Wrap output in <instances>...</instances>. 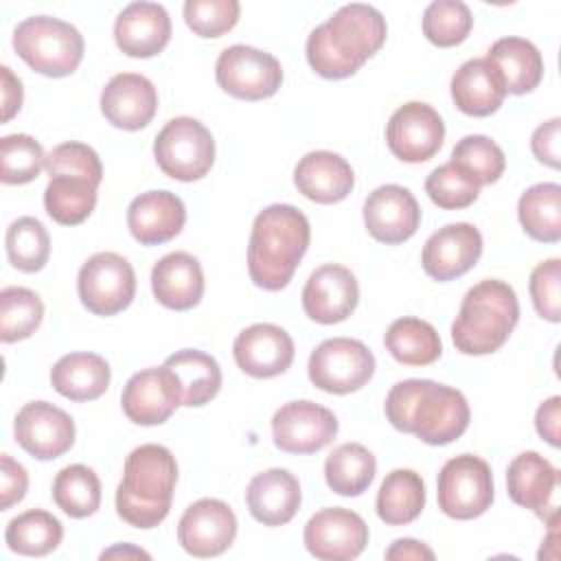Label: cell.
<instances>
[{"mask_svg":"<svg viewBox=\"0 0 561 561\" xmlns=\"http://www.w3.org/2000/svg\"><path fill=\"white\" fill-rule=\"evenodd\" d=\"M383 15L362 2L340 7L307 37V61L324 79L355 75L386 42Z\"/></svg>","mask_w":561,"mask_h":561,"instance_id":"obj_1","label":"cell"},{"mask_svg":"<svg viewBox=\"0 0 561 561\" xmlns=\"http://www.w3.org/2000/svg\"><path fill=\"white\" fill-rule=\"evenodd\" d=\"M394 430L414 434L427 445H449L469 427V403L451 386L432 379H403L394 383L383 403Z\"/></svg>","mask_w":561,"mask_h":561,"instance_id":"obj_2","label":"cell"},{"mask_svg":"<svg viewBox=\"0 0 561 561\" xmlns=\"http://www.w3.org/2000/svg\"><path fill=\"white\" fill-rule=\"evenodd\" d=\"M311 239L309 219L291 204L263 208L252 224L248 272L256 287L278 291L289 285Z\"/></svg>","mask_w":561,"mask_h":561,"instance_id":"obj_3","label":"cell"},{"mask_svg":"<svg viewBox=\"0 0 561 561\" xmlns=\"http://www.w3.org/2000/svg\"><path fill=\"white\" fill-rule=\"evenodd\" d=\"M178 465L164 445L147 443L129 451L116 489V513L134 528H156L171 511Z\"/></svg>","mask_w":561,"mask_h":561,"instance_id":"obj_4","label":"cell"},{"mask_svg":"<svg viewBox=\"0 0 561 561\" xmlns=\"http://www.w3.org/2000/svg\"><path fill=\"white\" fill-rule=\"evenodd\" d=\"M44 169L50 182L44 191V208L61 226H77L96 206V188L103 180L99 153L77 140L61 142L46 153Z\"/></svg>","mask_w":561,"mask_h":561,"instance_id":"obj_5","label":"cell"},{"mask_svg":"<svg viewBox=\"0 0 561 561\" xmlns=\"http://www.w3.org/2000/svg\"><path fill=\"white\" fill-rule=\"evenodd\" d=\"M519 320L515 289L500 278H484L473 285L451 322L456 351L465 355H489L506 344Z\"/></svg>","mask_w":561,"mask_h":561,"instance_id":"obj_6","label":"cell"},{"mask_svg":"<svg viewBox=\"0 0 561 561\" xmlns=\"http://www.w3.org/2000/svg\"><path fill=\"white\" fill-rule=\"evenodd\" d=\"M15 53L44 77H68L83 59L81 33L59 18L31 15L13 31Z\"/></svg>","mask_w":561,"mask_h":561,"instance_id":"obj_7","label":"cell"},{"mask_svg":"<svg viewBox=\"0 0 561 561\" xmlns=\"http://www.w3.org/2000/svg\"><path fill=\"white\" fill-rule=\"evenodd\" d=\"M153 156L164 175L180 182L202 180L215 162V140L193 116L171 118L153 140Z\"/></svg>","mask_w":561,"mask_h":561,"instance_id":"obj_8","label":"cell"},{"mask_svg":"<svg viewBox=\"0 0 561 561\" xmlns=\"http://www.w3.org/2000/svg\"><path fill=\"white\" fill-rule=\"evenodd\" d=\"M438 508L451 519H473L493 502V473L486 460L473 454L449 458L436 482Z\"/></svg>","mask_w":561,"mask_h":561,"instance_id":"obj_9","label":"cell"},{"mask_svg":"<svg viewBox=\"0 0 561 561\" xmlns=\"http://www.w3.org/2000/svg\"><path fill=\"white\" fill-rule=\"evenodd\" d=\"M309 379L331 394H348L364 388L375 375V357L368 346L353 337H331L309 355Z\"/></svg>","mask_w":561,"mask_h":561,"instance_id":"obj_10","label":"cell"},{"mask_svg":"<svg viewBox=\"0 0 561 561\" xmlns=\"http://www.w3.org/2000/svg\"><path fill=\"white\" fill-rule=\"evenodd\" d=\"M77 291L81 305L94 316H114L127 309L136 294V272L116 252H96L79 270Z\"/></svg>","mask_w":561,"mask_h":561,"instance_id":"obj_11","label":"cell"},{"mask_svg":"<svg viewBox=\"0 0 561 561\" xmlns=\"http://www.w3.org/2000/svg\"><path fill=\"white\" fill-rule=\"evenodd\" d=\"M215 79L234 99L261 101L276 94L283 83V68L274 55L254 46L234 44L219 53Z\"/></svg>","mask_w":561,"mask_h":561,"instance_id":"obj_12","label":"cell"},{"mask_svg":"<svg viewBox=\"0 0 561 561\" xmlns=\"http://www.w3.org/2000/svg\"><path fill=\"white\" fill-rule=\"evenodd\" d=\"M445 123L440 114L421 101L397 107L386 125V142L394 158L403 162H425L443 147Z\"/></svg>","mask_w":561,"mask_h":561,"instance_id":"obj_13","label":"cell"},{"mask_svg":"<svg viewBox=\"0 0 561 561\" xmlns=\"http://www.w3.org/2000/svg\"><path fill=\"white\" fill-rule=\"evenodd\" d=\"M337 434L335 414L313 401H289L272 416V438L280 451L316 454Z\"/></svg>","mask_w":561,"mask_h":561,"instance_id":"obj_14","label":"cell"},{"mask_svg":"<svg viewBox=\"0 0 561 561\" xmlns=\"http://www.w3.org/2000/svg\"><path fill=\"white\" fill-rule=\"evenodd\" d=\"M302 539L309 554L320 561H348L364 552L368 526L355 511L331 506L309 517Z\"/></svg>","mask_w":561,"mask_h":561,"instance_id":"obj_15","label":"cell"},{"mask_svg":"<svg viewBox=\"0 0 561 561\" xmlns=\"http://www.w3.org/2000/svg\"><path fill=\"white\" fill-rule=\"evenodd\" d=\"M13 434L18 445L33 458L53 460L72 447L75 421L66 410L48 401H31L15 414Z\"/></svg>","mask_w":561,"mask_h":561,"instance_id":"obj_16","label":"cell"},{"mask_svg":"<svg viewBox=\"0 0 561 561\" xmlns=\"http://www.w3.org/2000/svg\"><path fill=\"white\" fill-rule=\"evenodd\" d=\"M237 537V517L232 508L215 497L193 502L180 517L178 541L193 557H217L226 552Z\"/></svg>","mask_w":561,"mask_h":561,"instance_id":"obj_17","label":"cell"},{"mask_svg":"<svg viewBox=\"0 0 561 561\" xmlns=\"http://www.w3.org/2000/svg\"><path fill=\"white\" fill-rule=\"evenodd\" d=\"M121 405L131 423L160 425L182 405L180 383L164 364L158 368H145L127 379Z\"/></svg>","mask_w":561,"mask_h":561,"instance_id":"obj_18","label":"cell"},{"mask_svg":"<svg viewBox=\"0 0 561 561\" xmlns=\"http://www.w3.org/2000/svg\"><path fill=\"white\" fill-rule=\"evenodd\" d=\"M359 300L355 274L340 263L316 267L302 287V309L318 324L346 320Z\"/></svg>","mask_w":561,"mask_h":561,"instance_id":"obj_19","label":"cell"},{"mask_svg":"<svg viewBox=\"0 0 561 561\" xmlns=\"http://www.w3.org/2000/svg\"><path fill=\"white\" fill-rule=\"evenodd\" d=\"M559 486V471L550 460L537 451L517 454L506 469L508 497L530 508L546 524L559 517V504L554 500Z\"/></svg>","mask_w":561,"mask_h":561,"instance_id":"obj_20","label":"cell"},{"mask_svg":"<svg viewBox=\"0 0 561 561\" xmlns=\"http://www.w3.org/2000/svg\"><path fill=\"white\" fill-rule=\"evenodd\" d=\"M482 254V234L473 224L458 221L438 228L423 245L421 263L430 278L445 283L467 274Z\"/></svg>","mask_w":561,"mask_h":561,"instance_id":"obj_21","label":"cell"},{"mask_svg":"<svg viewBox=\"0 0 561 561\" xmlns=\"http://www.w3.org/2000/svg\"><path fill=\"white\" fill-rule=\"evenodd\" d=\"M364 224L373 239L386 245H397L419 230L421 208L405 186L383 184L366 197Z\"/></svg>","mask_w":561,"mask_h":561,"instance_id":"obj_22","label":"cell"},{"mask_svg":"<svg viewBox=\"0 0 561 561\" xmlns=\"http://www.w3.org/2000/svg\"><path fill=\"white\" fill-rule=\"evenodd\" d=\"M232 355L237 366L254 377L270 379L285 373L294 362L291 335L272 322H259L245 327L232 342Z\"/></svg>","mask_w":561,"mask_h":561,"instance_id":"obj_23","label":"cell"},{"mask_svg":"<svg viewBox=\"0 0 561 561\" xmlns=\"http://www.w3.org/2000/svg\"><path fill=\"white\" fill-rule=\"evenodd\" d=\"M158 110L153 83L136 72L114 75L101 92V112L118 129L136 131L151 123Z\"/></svg>","mask_w":561,"mask_h":561,"instance_id":"obj_24","label":"cell"},{"mask_svg":"<svg viewBox=\"0 0 561 561\" xmlns=\"http://www.w3.org/2000/svg\"><path fill=\"white\" fill-rule=\"evenodd\" d=\"M186 221L184 202L171 191H147L131 199L127 228L140 245H160L178 237Z\"/></svg>","mask_w":561,"mask_h":561,"instance_id":"obj_25","label":"cell"},{"mask_svg":"<svg viewBox=\"0 0 561 561\" xmlns=\"http://www.w3.org/2000/svg\"><path fill=\"white\" fill-rule=\"evenodd\" d=\"M114 39L129 57H153L171 39V18L158 2H131L114 22Z\"/></svg>","mask_w":561,"mask_h":561,"instance_id":"obj_26","label":"cell"},{"mask_svg":"<svg viewBox=\"0 0 561 561\" xmlns=\"http://www.w3.org/2000/svg\"><path fill=\"white\" fill-rule=\"evenodd\" d=\"M298 478L287 469H267L256 473L245 489L250 515L263 526H283L294 519L300 508Z\"/></svg>","mask_w":561,"mask_h":561,"instance_id":"obj_27","label":"cell"},{"mask_svg":"<svg viewBox=\"0 0 561 561\" xmlns=\"http://www.w3.org/2000/svg\"><path fill=\"white\" fill-rule=\"evenodd\" d=\"M294 184L298 193L316 204H337L353 191L355 175L342 156L320 149L298 160Z\"/></svg>","mask_w":561,"mask_h":561,"instance_id":"obj_28","label":"cell"},{"mask_svg":"<svg viewBox=\"0 0 561 561\" xmlns=\"http://www.w3.org/2000/svg\"><path fill=\"white\" fill-rule=\"evenodd\" d=\"M151 289L156 300L173 311H186L199 305L204 296V272L188 252H169L151 270Z\"/></svg>","mask_w":561,"mask_h":561,"instance_id":"obj_29","label":"cell"},{"mask_svg":"<svg viewBox=\"0 0 561 561\" xmlns=\"http://www.w3.org/2000/svg\"><path fill=\"white\" fill-rule=\"evenodd\" d=\"M506 96L500 70L486 57L465 61L451 77V99L462 114L489 116Z\"/></svg>","mask_w":561,"mask_h":561,"instance_id":"obj_30","label":"cell"},{"mask_svg":"<svg viewBox=\"0 0 561 561\" xmlns=\"http://www.w3.org/2000/svg\"><path fill=\"white\" fill-rule=\"evenodd\" d=\"M110 364L96 353H70L50 370L53 388L70 401H94L110 388Z\"/></svg>","mask_w":561,"mask_h":561,"instance_id":"obj_31","label":"cell"},{"mask_svg":"<svg viewBox=\"0 0 561 561\" xmlns=\"http://www.w3.org/2000/svg\"><path fill=\"white\" fill-rule=\"evenodd\" d=\"M486 59L500 70L504 79L506 94H526L533 92L543 77V59L539 48L524 37H502L497 39Z\"/></svg>","mask_w":561,"mask_h":561,"instance_id":"obj_32","label":"cell"},{"mask_svg":"<svg viewBox=\"0 0 561 561\" xmlns=\"http://www.w3.org/2000/svg\"><path fill=\"white\" fill-rule=\"evenodd\" d=\"M180 383L182 405L199 408L217 397L221 388V368L215 357L197 348H182L164 359Z\"/></svg>","mask_w":561,"mask_h":561,"instance_id":"obj_33","label":"cell"},{"mask_svg":"<svg viewBox=\"0 0 561 561\" xmlns=\"http://www.w3.org/2000/svg\"><path fill=\"white\" fill-rule=\"evenodd\" d=\"M425 506V482L412 469H392L377 491V515L388 526L414 522Z\"/></svg>","mask_w":561,"mask_h":561,"instance_id":"obj_34","label":"cell"},{"mask_svg":"<svg viewBox=\"0 0 561 561\" xmlns=\"http://www.w3.org/2000/svg\"><path fill=\"white\" fill-rule=\"evenodd\" d=\"M383 344L403 366H427L443 353L438 331L427 320L412 316L394 320L383 335Z\"/></svg>","mask_w":561,"mask_h":561,"instance_id":"obj_35","label":"cell"},{"mask_svg":"<svg viewBox=\"0 0 561 561\" xmlns=\"http://www.w3.org/2000/svg\"><path fill=\"white\" fill-rule=\"evenodd\" d=\"M377 471L373 451L359 443L337 445L324 460V480L329 489L344 497L362 495Z\"/></svg>","mask_w":561,"mask_h":561,"instance_id":"obj_36","label":"cell"},{"mask_svg":"<svg viewBox=\"0 0 561 561\" xmlns=\"http://www.w3.org/2000/svg\"><path fill=\"white\" fill-rule=\"evenodd\" d=\"M517 217L530 239L557 243L561 239V186L541 182L526 188L517 202Z\"/></svg>","mask_w":561,"mask_h":561,"instance_id":"obj_37","label":"cell"},{"mask_svg":"<svg viewBox=\"0 0 561 561\" xmlns=\"http://www.w3.org/2000/svg\"><path fill=\"white\" fill-rule=\"evenodd\" d=\"M64 537L61 522L42 508H31L20 513L7 524L4 541L9 550L26 557L50 554Z\"/></svg>","mask_w":561,"mask_h":561,"instance_id":"obj_38","label":"cell"},{"mask_svg":"<svg viewBox=\"0 0 561 561\" xmlns=\"http://www.w3.org/2000/svg\"><path fill=\"white\" fill-rule=\"evenodd\" d=\"M53 500L75 519L90 517L101 506V480L85 465H68L55 476Z\"/></svg>","mask_w":561,"mask_h":561,"instance_id":"obj_39","label":"cell"},{"mask_svg":"<svg viewBox=\"0 0 561 561\" xmlns=\"http://www.w3.org/2000/svg\"><path fill=\"white\" fill-rule=\"evenodd\" d=\"M44 318L42 298L26 287H4L0 291V340L4 344L31 337Z\"/></svg>","mask_w":561,"mask_h":561,"instance_id":"obj_40","label":"cell"},{"mask_svg":"<svg viewBox=\"0 0 561 561\" xmlns=\"http://www.w3.org/2000/svg\"><path fill=\"white\" fill-rule=\"evenodd\" d=\"M7 256L20 272H39L50 256V237L35 217H18L4 234Z\"/></svg>","mask_w":561,"mask_h":561,"instance_id":"obj_41","label":"cell"},{"mask_svg":"<svg viewBox=\"0 0 561 561\" xmlns=\"http://www.w3.org/2000/svg\"><path fill=\"white\" fill-rule=\"evenodd\" d=\"M471 26V9L460 0H434L423 13V35L438 48L462 44Z\"/></svg>","mask_w":561,"mask_h":561,"instance_id":"obj_42","label":"cell"},{"mask_svg":"<svg viewBox=\"0 0 561 561\" xmlns=\"http://www.w3.org/2000/svg\"><path fill=\"white\" fill-rule=\"evenodd\" d=\"M451 162L471 173L480 186L497 182L506 169L502 147L482 134H469L460 138L451 149Z\"/></svg>","mask_w":561,"mask_h":561,"instance_id":"obj_43","label":"cell"},{"mask_svg":"<svg viewBox=\"0 0 561 561\" xmlns=\"http://www.w3.org/2000/svg\"><path fill=\"white\" fill-rule=\"evenodd\" d=\"M425 193L438 208L458 210L471 206L478 199L480 184L460 164L449 160L427 175Z\"/></svg>","mask_w":561,"mask_h":561,"instance_id":"obj_44","label":"cell"},{"mask_svg":"<svg viewBox=\"0 0 561 561\" xmlns=\"http://www.w3.org/2000/svg\"><path fill=\"white\" fill-rule=\"evenodd\" d=\"M44 149L28 134H9L0 140V180L4 184L33 182L44 169Z\"/></svg>","mask_w":561,"mask_h":561,"instance_id":"obj_45","label":"cell"},{"mask_svg":"<svg viewBox=\"0 0 561 561\" xmlns=\"http://www.w3.org/2000/svg\"><path fill=\"white\" fill-rule=\"evenodd\" d=\"M237 0H186L184 22L199 37H221L239 22Z\"/></svg>","mask_w":561,"mask_h":561,"instance_id":"obj_46","label":"cell"},{"mask_svg":"<svg viewBox=\"0 0 561 561\" xmlns=\"http://www.w3.org/2000/svg\"><path fill=\"white\" fill-rule=\"evenodd\" d=\"M530 298L537 313L548 322L561 320V261L548 259L530 272Z\"/></svg>","mask_w":561,"mask_h":561,"instance_id":"obj_47","label":"cell"},{"mask_svg":"<svg viewBox=\"0 0 561 561\" xmlns=\"http://www.w3.org/2000/svg\"><path fill=\"white\" fill-rule=\"evenodd\" d=\"M28 489L26 469L13 460L9 454L0 456V508L7 511L13 504L22 502Z\"/></svg>","mask_w":561,"mask_h":561,"instance_id":"obj_48","label":"cell"},{"mask_svg":"<svg viewBox=\"0 0 561 561\" xmlns=\"http://www.w3.org/2000/svg\"><path fill=\"white\" fill-rule=\"evenodd\" d=\"M559 138H561V118L554 116L541 123L530 138V149L539 162L550 169H559L561 153H559Z\"/></svg>","mask_w":561,"mask_h":561,"instance_id":"obj_49","label":"cell"},{"mask_svg":"<svg viewBox=\"0 0 561 561\" xmlns=\"http://www.w3.org/2000/svg\"><path fill=\"white\" fill-rule=\"evenodd\" d=\"M535 427L539 436L548 440L552 447L561 445V397L554 394L537 408Z\"/></svg>","mask_w":561,"mask_h":561,"instance_id":"obj_50","label":"cell"},{"mask_svg":"<svg viewBox=\"0 0 561 561\" xmlns=\"http://www.w3.org/2000/svg\"><path fill=\"white\" fill-rule=\"evenodd\" d=\"M0 75H2V123H9L22 107L24 90H22V81L13 75L9 66H2Z\"/></svg>","mask_w":561,"mask_h":561,"instance_id":"obj_51","label":"cell"},{"mask_svg":"<svg viewBox=\"0 0 561 561\" xmlns=\"http://www.w3.org/2000/svg\"><path fill=\"white\" fill-rule=\"evenodd\" d=\"M386 559H427L432 561L434 559V550L427 548L423 541H416V539H410V537H403V539H397L392 541V546L386 550Z\"/></svg>","mask_w":561,"mask_h":561,"instance_id":"obj_52","label":"cell"},{"mask_svg":"<svg viewBox=\"0 0 561 561\" xmlns=\"http://www.w3.org/2000/svg\"><path fill=\"white\" fill-rule=\"evenodd\" d=\"M110 557H145V559H149V552L134 548L129 543H123V546H114V548L101 552V559H110Z\"/></svg>","mask_w":561,"mask_h":561,"instance_id":"obj_53","label":"cell"}]
</instances>
